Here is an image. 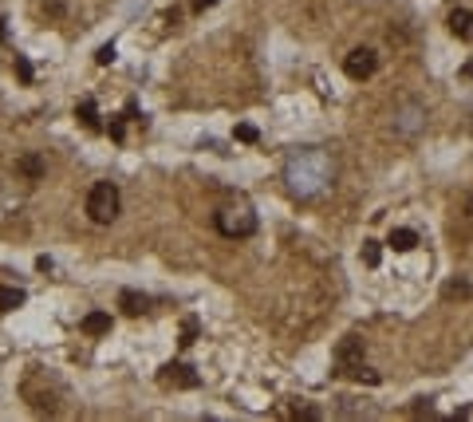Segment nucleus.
Instances as JSON below:
<instances>
[{
	"label": "nucleus",
	"instance_id": "obj_1",
	"mask_svg": "<svg viewBox=\"0 0 473 422\" xmlns=\"http://www.w3.org/2000/svg\"><path fill=\"white\" fill-rule=\"evenodd\" d=\"M284 178H288V190H292L296 198H316L320 190L332 186L335 166H332V158H328L323 151H300V154L288 158Z\"/></svg>",
	"mask_w": 473,
	"mask_h": 422
},
{
	"label": "nucleus",
	"instance_id": "obj_2",
	"mask_svg": "<svg viewBox=\"0 0 473 422\" xmlns=\"http://www.w3.org/2000/svg\"><path fill=\"white\" fill-rule=\"evenodd\" d=\"M119 205H122V198H119V186H115V181H95V186H91L87 213H91L95 225H111L115 217H119Z\"/></svg>",
	"mask_w": 473,
	"mask_h": 422
},
{
	"label": "nucleus",
	"instance_id": "obj_3",
	"mask_svg": "<svg viewBox=\"0 0 473 422\" xmlns=\"http://www.w3.org/2000/svg\"><path fill=\"white\" fill-rule=\"evenodd\" d=\"M335 363H339V375H351V379H363V383H379V375H375L371 367H363V359H359V340H355V335H347V340L339 343Z\"/></svg>",
	"mask_w": 473,
	"mask_h": 422
},
{
	"label": "nucleus",
	"instance_id": "obj_4",
	"mask_svg": "<svg viewBox=\"0 0 473 422\" xmlns=\"http://www.w3.org/2000/svg\"><path fill=\"white\" fill-rule=\"evenodd\" d=\"M217 229L225 237H252L257 233V213L249 205H237V210H221L217 213Z\"/></svg>",
	"mask_w": 473,
	"mask_h": 422
},
{
	"label": "nucleus",
	"instance_id": "obj_5",
	"mask_svg": "<svg viewBox=\"0 0 473 422\" xmlns=\"http://www.w3.org/2000/svg\"><path fill=\"white\" fill-rule=\"evenodd\" d=\"M375 68H379V56H375L371 48H355L351 56L343 60V71H347L351 79H359V83H363V79H371Z\"/></svg>",
	"mask_w": 473,
	"mask_h": 422
},
{
	"label": "nucleus",
	"instance_id": "obj_6",
	"mask_svg": "<svg viewBox=\"0 0 473 422\" xmlns=\"http://www.w3.org/2000/svg\"><path fill=\"white\" fill-rule=\"evenodd\" d=\"M162 383H166V387H181V391H193L202 379H197V371L186 367V363H166V367H162Z\"/></svg>",
	"mask_w": 473,
	"mask_h": 422
},
{
	"label": "nucleus",
	"instance_id": "obj_7",
	"mask_svg": "<svg viewBox=\"0 0 473 422\" xmlns=\"http://www.w3.org/2000/svg\"><path fill=\"white\" fill-rule=\"evenodd\" d=\"M422 122H426V111L422 107H414V103H406L403 111L394 115V131L406 134V139H414V134L422 131Z\"/></svg>",
	"mask_w": 473,
	"mask_h": 422
},
{
	"label": "nucleus",
	"instance_id": "obj_8",
	"mask_svg": "<svg viewBox=\"0 0 473 422\" xmlns=\"http://www.w3.org/2000/svg\"><path fill=\"white\" fill-rule=\"evenodd\" d=\"M119 308L127 312V316H142V312L150 308V300H146L142 292H134V288H122L119 292Z\"/></svg>",
	"mask_w": 473,
	"mask_h": 422
},
{
	"label": "nucleus",
	"instance_id": "obj_9",
	"mask_svg": "<svg viewBox=\"0 0 473 422\" xmlns=\"http://www.w3.org/2000/svg\"><path fill=\"white\" fill-rule=\"evenodd\" d=\"M450 32L462 36V40H473V12L469 8H453L450 12Z\"/></svg>",
	"mask_w": 473,
	"mask_h": 422
},
{
	"label": "nucleus",
	"instance_id": "obj_10",
	"mask_svg": "<svg viewBox=\"0 0 473 422\" xmlns=\"http://www.w3.org/2000/svg\"><path fill=\"white\" fill-rule=\"evenodd\" d=\"M75 115H79V122L87 127V131H99L103 119H99V107H95V99H83L79 107H75Z\"/></svg>",
	"mask_w": 473,
	"mask_h": 422
},
{
	"label": "nucleus",
	"instance_id": "obj_11",
	"mask_svg": "<svg viewBox=\"0 0 473 422\" xmlns=\"http://www.w3.org/2000/svg\"><path fill=\"white\" fill-rule=\"evenodd\" d=\"M16 170H20L28 181H40L44 178V158H40V154H24V158L16 162Z\"/></svg>",
	"mask_w": 473,
	"mask_h": 422
},
{
	"label": "nucleus",
	"instance_id": "obj_12",
	"mask_svg": "<svg viewBox=\"0 0 473 422\" xmlns=\"http://www.w3.org/2000/svg\"><path fill=\"white\" fill-rule=\"evenodd\" d=\"M83 332H87V335L111 332V316H107V312H91V316H83Z\"/></svg>",
	"mask_w": 473,
	"mask_h": 422
},
{
	"label": "nucleus",
	"instance_id": "obj_13",
	"mask_svg": "<svg viewBox=\"0 0 473 422\" xmlns=\"http://www.w3.org/2000/svg\"><path fill=\"white\" fill-rule=\"evenodd\" d=\"M418 245V233L414 229H391V249L394 252H410Z\"/></svg>",
	"mask_w": 473,
	"mask_h": 422
},
{
	"label": "nucleus",
	"instance_id": "obj_14",
	"mask_svg": "<svg viewBox=\"0 0 473 422\" xmlns=\"http://www.w3.org/2000/svg\"><path fill=\"white\" fill-rule=\"evenodd\" d=\"M24 304V288H12V284H4L0 288V312H12Z\"/></svg>",
	"mask_w": 473,
	"mask_h": 422
},
{
	"label": "nucleus",
	"instance_id": "obj_15",
	"mask_svg": "<svg viewBox=\"0 0 473 422\" xmlns=\"http://www.w3.org/2000/svg\"><path fill=\"white\" fill-rule=\"evenodd\" d=\"M383 261V252H379V241H363V264L375 269V264Z\"/></svg>",
	"mask_w": 473,
	"mask_h": 422
},
{
	"label": "nucleus",
	"instance_id": "obj_16",
	"mask_svg": "<svg viewBox=\"0 0 473 422\" xmlns=\"http://www.w3.org/2000/svg\"><path fill=\"white\" fill-rule=\"evenodd\" d=\"M446 296H450V300H453V296H469V284H465V281H450V284H446Z\"/></svg>",
	"mask_w": 473,
	"mask_h": 422
},
{
	"label": "nucleus",
	"instance_id": "obj_17",
	"mask_svg": "<svg viewBox=\"0 0 473 422\" xmlns=\"http://www.w3.org/2000/svg\"><path fill=\"white\" fill-rule=\"evenodd\" d=\"M193 335H197V320H186V328H181V347H190Z\"/></svg>",
	"mask_w": 473,
	"mask_h": 422
},
{
	"label": "nucleus",
	"instance_id": "obj_18",
	"mask_svg": "<svg viewBox=\"0 0 473 422\" xmlns=\"http://www.w3.org/2000/svg\"><path fill=\"white\" fill-rule=\"evenodd\" d=\"M95 60H99L103 68H107V63H115V44H103V48L95 51Z\"/></svg>",
	"mask_w": 473,
	"mask_h": 422
},
{
	"label": "nucleus",
	"instance_id": "obj_19",
	"mask_svg": "<svg viewBox=\"0 0 473 422\" xmlns=\"http://www.w3.org/2000/svg\"><path fill=\"white\" fill-rule=\"evenodd\" d=\"M237 139H241V142H257V139H261V134H257V127H249V122H241V127H237Z\"/></svg>",
	"mask_w": 473,
	"mask_h": 422
},
{
	"label": "nucleus",
	"instance_id": "obj_20",
	"mask_svg": "<svg viewBox=\"0 0 473 422\" xmlns=\"http://www.w3.org/2000/svg\"><path fill=\"white\" fill-rule=\"evenodd\" d=\"M16 75H20L24 83H32V63L24 60V56H16Z\"/></svg>",
	"mask_w": 473,
	"mask_h": 422
},
{
	"label": "nucleus",
	"instance_id": "obj_21",
	"mask_svg": "<svg viewBox=\"0 0 473 422\" xmlns=\"http://www.w3.org/2000/svg\"><path fill=\"white\" fill-rule=\"evenodd\" d=\"M213 4H217V0H193V8H197V12H205V8H213Z\"/></svg>",
	"mask_w": 473,
	"mask_h": 422
}]
</instances>
